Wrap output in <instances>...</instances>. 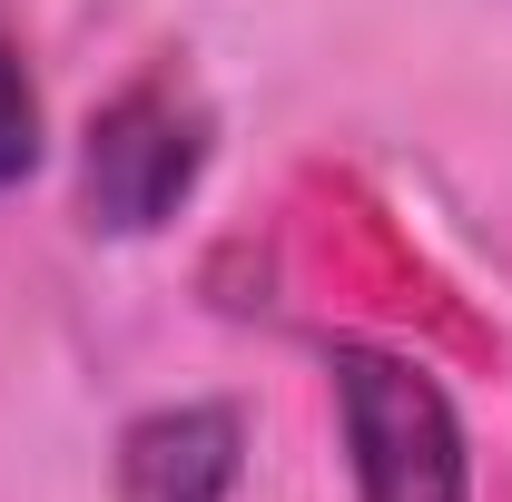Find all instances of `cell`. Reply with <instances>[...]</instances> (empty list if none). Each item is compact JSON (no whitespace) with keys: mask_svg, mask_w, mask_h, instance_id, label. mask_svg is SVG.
I'll return each mask as SVG.
<instances>
[{"mask_svg":"<svg viewBox=\"0 0 512 502\" xmlns=\"http://www.w3.org/2000/svg\"><path fill=\"white\" fill-rule=\"evenodd\" d=\"M40 158H50L40 79H30V50H20V30H10V10H0V197L30 188V178H40Z\"/></svg>","mask_w":512,"mask_h":502,"instance_id":"cell-4","label":"cell"},{"mask_svg":"<svg viewBox=\"0 0 512 502\" xmlns=\"http://www.w3.org/2000/svg\"><path fill=\"white\" fill-rule=\"evenodd\" d=\"M207 158H217V109L197 99V79L178 60L138 69L79 128V217L99 237H158L197 197Z\"/></svg>","mask_w":512,"mask_h":502,"instance_id":"cell-2","label":"cell"},{"mask_svg":"<svg viewBox=\"0 0 512 502\" xmlns=\"http://www.w3.org/2000/svg\"><path fill=\"white\" fill-rule=\"evenodd\" d=\"M237 483H247V414L227 394L148 404L109 443V502H237Z\"/></svg>","mask_w":512,"mask_h":502,"instance_id":"cell-3","label":"cell"},{"mask_svg":"<svg viewBox=\"0 0 512 502\" xmlns=\"http://www.w3.org/2000/svg\"><path fill=\"white\" fill-rule=\"evenodd\" d=\"M325 394H335L355 502H473V434L424 355L375 345V335H335Z\"/></svg>","mask_w":512,"mask_h":502,"instance_id":"cell-1","label":"cell"}]
</instances>
